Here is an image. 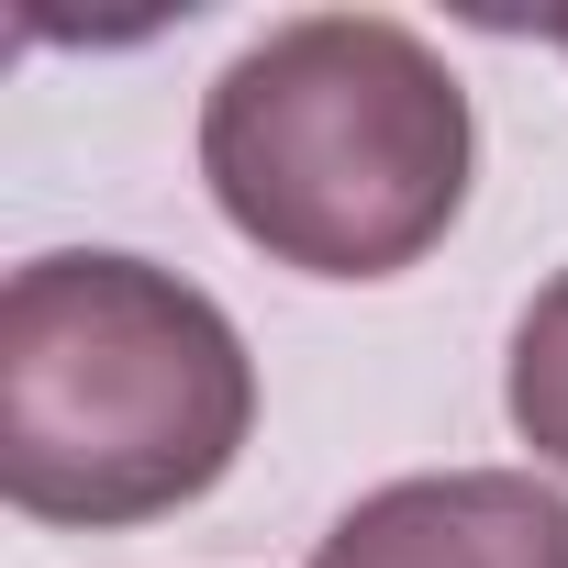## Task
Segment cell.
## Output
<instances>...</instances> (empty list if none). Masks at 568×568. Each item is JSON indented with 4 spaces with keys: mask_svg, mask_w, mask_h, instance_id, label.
<instances>
[{
    "mask_svg": "<svg viewBox=\"0 0 568 568\" xmlns=\"http://www.w3.org/2000/svg\"><path fill=\"white\" fill-rule=\"evenodd\" d=\"M468 90L390 12L267 23L201 101V179L223 223L302 278H402L468 212Z\"/></svg>",
    "mask_w": 568,
    "mask_h": 568,
    "instance_id": "7a4b0ae2",
    "label": "cell"
},
{
    "mask_svg": "<svg viewBox=\"0 0 568 568\" xmlns=\"http://www.w3.org/2000/svg\"><path fill=\"white\" fill-rule=\"evenodd\" d=\"M535 34H546V45H568V12H546V23H535Z\"/></svg>",
    "mask_w": 568,
    "mask_h": 568,
    "instance_id": "5b68a950",
    "label": "cell"
},
{
    "mask_svg": "<svg viewBox=\"0 0 568 568\" xmlns=\"http://www.w3.org/2000/svg\"><path fill=\"white\" fill-rule=\"evenodd\" d=\"M501 402H513V435H524L546 468H568V267L546 278V291L524 302V324H513V379H501Z\"/></svg>",
    "mask_w": 568,
    "mask_h": 568,
    "instance_id": "277c9868",
    "label": "cell"
},
{
    "mask_svg": "<svg viewBox=\"0 0 568 568\" xmlns=\"http://www.w3.org/2000/svg\"><path fill=\"white\" fill-rule=\"evenodd\" d=\"M256 435V357L156 256H34L0 291V490L34 524H156Z\"/></svg>",
    "mask_w": 568,
    "mask_h": 568,
    "instance_id": "6da1fadb",
    "label": "cell"
},
{
    "mask_svg": "<svg viewBox=\"0 0 568 568\" xmlns=\"http://www.w3.org/2000/svg\"><path fill=\"white\" fill-rule=\"evenodd\" d=\"M313 568H568V490L535 468H424L368 490Z\"/></svg>",
    "mask_w": 568,
    "mask_h": 568,
    "instance_id": "3957f363",
    "label": "cell"
}]
</instances>
